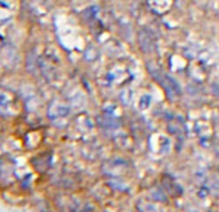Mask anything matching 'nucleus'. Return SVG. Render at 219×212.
I'll return each instance as SVG.
<instances>
[{
  "label": "nucleus",
  "instance_id": "nucleus-1",
  "mask_svg": "<svg viewBox=\"0 0 219 212\" xmlns=\"http://www.w3.org/2000/svg\"><path fill=\"white\" fill-rule=\"evenodd\" d=\"M151 74L157 78V81L160 82V85L164 87V90L166 91V94H167V95H169L170 98H177V97L180 95V93H182L180 86L178 85V82L175 81L173 77L161 74V72H160L159 70L156 71V74H155V72H151Z\"/></svg>",
  "mask_w": 219,
  "mask_h": 212
},
{
  "label": "nucleus",
  "instance_id": "nucleus-2",
  "mask_svg": "<svg viewBox=\"0 0 219 212\" xmlns=\"http://www.w3.org/2000/svg\"><path fill=\"white\" fill-rule=\"evenodd\" d=\"M138 44H139L143 53H152L156 48L153 34L150 30H144V28L138 32Z\"/></svg>",
  "mask_w": 219,
  "mask_h": 212
}]
</instances>
